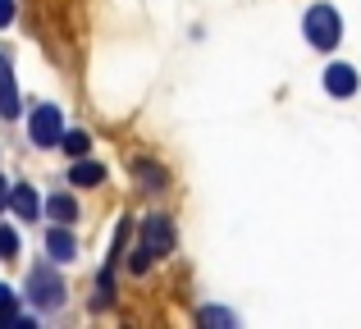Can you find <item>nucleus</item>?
<instances>
[{"instance_id":"nucleus-8","label":"nucleus","mask_w":361,"mask_h":329,"mask_svg":"<svg viewBox=\"0 0 361 329\" xmlns=\"http://www.w3.org/2000/svg\"><path fill=\"white\" fill-rule=\"evenodd\" d=\"M9 211H14L18 220H37V215H42V197H37L27 183H18L14 192H9Z\"/></svg>"},{"instance_id":"nucleus-5","label":"nucleus","mask_w":361,"mask_h":329,"mask_svg":"<svg viewBox=\"0 0 361 329\" xmlns=\"http://www.w3.org/2000/svg\"><path fill=\"white\" fill-rule=\"evenodd\" d=\"M46 252H51L55 266H69V261H78V242H73L69 224H55V229L46 233Z\"/></svg>"},{"instance_id":"nucleus-17","label":"nucleus","mask_w":361,"mask_h":329,"mask_svg":"<svg viewBox=\"0 0 361 329\" xmlns=\"http://www.w3.org/2000/svg\"><path fill=\"white\" fill-rule=\"evenodd\" d=\"M14 23V0H0V27Z\"/></svg>"},{"instance_id":"nucleus-18","label":"nucleus","mask_w":361,"mask_h":329,"mask_svg":"<svg viewBox=\"0 0 361 329\" xmlns=\"http://www.w3.org/2000/svg\"><path fill=\"white\" fill-rule=\"evenodd\" d=\"M0 206H9V187H5V178H0Z\"/></svg>"},{"instance_id":"nucleus-14","label":"nucleus","mask_w":361,"mask_h":329,"mask_svg":"<svg viewBox=\"0 0 361 329\" xmlns=\"http://www.w3.org/2000/svg\"><path fill=\"white\" fill-rule=\"evenodd\" d=\"M197 321H202V325H238V321H233V311H220V306H202Z\"/></svg>"},{"instance_id":"nucleus-7","label":"nucleus","mask_w":361,"mask_h":329,"mask_svg":"<svg viewBox=\"0 0 361 329\" xmlns=\"http://www.w3.org/2000/svg\"><path fill=\"white\" fill-rule=\"evenodd\" d=\"M325 92L329 97H353L357 92V69L353 64H329L325 69Z\"/></svg>"},{"instance_id":"nucleus-12","label":"nucleus","mask_w":361,"mask_h":329,"mask_svg":"<svg viewBox=\"0 0 361 329\" xmlns=\"http://www.w3.org/2000/svg\"><path fill=\"white\" fill-rule=\"evenodd\" d=\"M60 151L69 156V161H82V156L92 151V137L82 133V128H73V133H64V137H60Z\"/></svg>"},{"instance_id":"nucleus-2","label":"nucleus","mask_w":361,"mask_h":329,"mask_svg":"<svg viewBox=\"0 0 361 329\" xmlns=\"http://www.w3.org/2000/svg\"><path fill=\"white\" fill-rule=\"evenodd\" d=\"M302 32H307V42L316 51H334L343 42V18H338L334 5H311L307 18H302Z\"/></svg>"},{"instance_id":"nucleus-11","label":"nucleus","mask_w":361,"mask_h":329,"mask_svg":"<svg viewBox=\"0 0 361 329\" xmlns=\"http://www.w3.org/2000/svg\"><path fill=\"white\" fill-rule=\"evenodd\" d=\"M101 178H106V169H101L97 161H78L69 169V183H78V187H97Z\"/></svg>"},{"instance_id":"nucleus-4","label":"nucleus","mask_w":361,"mask_h":329,"mask_svg":"<svg viewBox=\"0 0 361 329\" xmlns=\"http://www.w3.org/2000/svg\"><path fill=\"white\" fill-rule=\"evenodd\" d=\"M27 137H32V147H60V137H64L60 110L55 106H37L32 119H27Z\"/></svg>"},{"instance_id":"nucleus-3","label":"nucleus","mask_w":361,"mask_h":329,"mask_svg":"<svg viewBox=\"0 0 361 329\" xmlns=\"http://www.w3.org/2000/svg\"><path fill=\"white\" fill-rule=\"evenodd\" d=\"M27 297H32V306H42V311H55V306L64 302V279L55 275V266H37L32 275H27Z\"/></svg>"},{"instance_id":"nucleus-10","label":"nucleus","mask_w":361,"mask_h":329,"mask_svg":"<svg viewBox=\"0 0 361 329\" xmlns=\"http://www.w3.org/2000/svg\"><path fill=\"white\" fill-rule=\"evenodd\" d=\"M133 174L142 178V187H156V192H160V187H169V174L156 161H133Z\"/></svg>"},{"instance_id":"nucleus-15","label":"nucleus","mask_w":361,"mask_h":329,"mask_svg":"<svg viewBox=\"0 0 361 329\" xmlns=\"http://www.w3.org/2000/svg\"><path fill=\"white\" fill-rule=\"evenodd\" d=\"M0 325H14V288L0 284Z\"/></svg>"},{"instance_id":"nucleus-9","label":"nucleus","mask_w":361,"mask_h":329,"mask_svg":"<svg viewBox=\"0 0 361 329\" xmlns=\"http://www.w3.org/2000/svg\"><path fill=\"white\" fill-rule=\"evenodd\" d=\"M46 215H51L55 224H73L78 220V201H73L69 192H55L51 201H46Z\"/></svg>"},{"instance_id":"nucleus-6","label":"nucleus","mask_w":361,"mask_h":329,"mask_svg":"<svg viewBox=\"0 0 361 329\" xmlns=\"http://www.w3.org/2000/svg\"><path fill=\"white\" fill-rule=\"evenodd\" d=\"M0 115L18 119V82H14V69H9L5 55H0Z\"/></svg>"},{"instance_id":"nucleus-13","label":"nucleus","mask_w":361,"mask_h":329,"mask_svg":"<svg viewBox=\"0 0 361 329\" xmlns=\"http://www.w3.org/2000/svg\"><path fill=\"white\" fill-rule=\"evenodd\" d=\"M115 297V275H110V266L97 275V297H92V311H106V302Z\"/></svg>"},{"instance_id":"nucleus-16","label":"nucleus","mask_w":361,"mask_h":329,"mask_svg":"<svg viewBox=\"0 0 361 329\" xmlns=\"http://www.w3.org/2000/svg\"><path fill=\"white\" fill-rule=\"evenodd\" d=\"M0 256H18V233L9 224H0Z\"/></svg>"},{"instance_id":"nucleus-1","label":"nucleus","mask_w":361,"mask_h":329,"mask_svg":"<svg viewBox=\"0 0 361 329\" xmlns=\"http://www.w3.org/2000/svg\"><path fill=\"white\" fill-rule=\"evenodd\" d=\"M169 252H174V220L160 215V211L156 215H142V220H137V247H133L128 266L142 275L156 256H169Z\"/></svg>"}]
</instances>
